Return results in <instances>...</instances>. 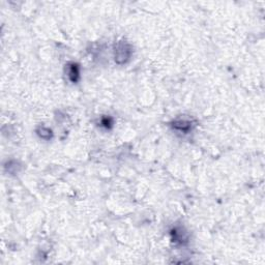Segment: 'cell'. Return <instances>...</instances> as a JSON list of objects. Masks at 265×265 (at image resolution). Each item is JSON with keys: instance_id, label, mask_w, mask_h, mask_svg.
Segmentation results:
<instances>
[{"instance_id": "obj_1", "label": "cell", "mask_w": 265, "mask_h": 265, "mask_svg": "<svg viewBox=\"0 0 265 265\" xmlns=\"http://www.w3.org/2000/svg\"><path fill=\"white\" fill-rule=\"evenodd\" d=\"M79 76V73H78V67L77 66L73 64V66L71 67V71H69V77L73 81H77V77Z\"/></svg>"}]
</instances>
